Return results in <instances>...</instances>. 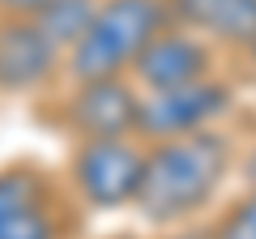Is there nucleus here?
<instances>
[{"label":"nucleus","instance_id":"8","mask_svg":"<svg viewBox=\"0 0 256 239\" xmlns=\"http://www.w3.org/2000/svg\"><path fill=\"white\" fill-rule=\"evenodd\" d=\"M60 47L47 38V30L34 18L0 22V86L4 90H30L52 77Z\"/></svg>","mask_w":256,"mask_h":239},{"label":"nucleus","instance_id":"13","mask_svg":"<svg viewBox=\"0 0 256 239\" xmlns=\"http://www.w3.org/2000/svg\"><path fill=\"white\" fill-rule=\"evenodd\" d=\"M248 180H252V188H256V150H252V158H248Z\"/></svg>","mask_w":256,"mask_h":239},{"label":"nucleus","instance_id":"5","mask_svg":"<svg viewBox=\"0 0 256 239\" xmlns=\"http://www.w3.org/2000/svg\"><path fill=\"white\" fill-rule=\"evenodd\" d=\"M137 102L132 86L124 77H90L77 82V94L68 102V124L86 137H132L137 132Z\"/></svg>","mask_w":256,"mask_h":239},{"label":"nucleus","instance_id":"6","mask_svg":"<svg viewBox=\"0 0 256 239\" xmlns=\"http://www.w3.org/2000/svg\"><path fill=\"white\" fill-rule=\"evenodd\" d=\"M132 73H137L141 90L201 82V77H210V47L188 30H158L146 43V52L132 60Z\"/></svg>","mask_w":256,"mask_h":239},{"label":"nucleus","instance_id":"1","mask_svg":"<svg viewBox=\"0 0 256 239\" xmlns=\"http://www.w3.org/2000/svg\"><path fill=\"white\" fill-rule=\"evenodd\" d=\"M230 171V146L214 128L154 141L146 150V171L137 188V210L150 222H180L205 210Z\"/></svg>","mask_w":256,"mask_h":239},{"label":"nucleus","instance_id":"2","mask_svg":"<svg viewBox=\"0 0 256 239\" xmlns=\"http://www.w3.org/2000/svg\"><path fill=\"white\" fill-rule=\"evenodd\" d=\"M171 0H102L86 22L82 38L68 47V68L77 82L90 77H124L146 43L166 30Z\"/></svg>","mask_w":256,"mask_h":239},{"label":"nucleus","instance_id":"3","mask_svg":"<svg viewBox=\"0 0 256 239\" xmlns=\"http://www.w3.org/2000/svg\"><path fill=\"white\" fill-rule=\"evenodd\" d=\"M146 150L132 146V137H86L73 158L77 192L94 210H120L137 201Z\"/></svg>","mask_w":256,"mask_h":239},{"label":"nucleus","instance_id":"9","mask_svg":"<svg viewBox=\"0 0 256 239\" xmlns=\"http://www.w3.org/2000/svg\"><path fill=\"white\" fill-rule=\"evenodd\" d=\"M171 13L201 38L256 47V0H171Z\"/></svg>","mask_w":256,"mask_h":239},{"label":"nucleus","instance_id":"10","mask_svg":"<svg viewBox=\"0 0 256 239\" xmlns=\"http://www.w3.org/2000/svg\"><path fill=\"white\" fill-rule=\"evenodd\" d=\"M30 18H34L38 26L47 30V38L64 52V47H73L77 38H82L86 22L94 18V0H52V4H43V9L30 13Z\"/></svg>","mask_w":256,"mask_h":239},{"label":"nucleus","instance_id":"12","mask_svg":"<svg viewBox=\"0 0 256 239\" xmlns=\"http://www.w3.org/2000/svg\"><path fill=\"white\" fill-rule=\"evenodd\" d=\"M43 4H52V0H0V9L9 13V18H30V13H38Z\"/></svg>","mask_w":256,"mask_h":239},{"label":"nucleus","instance_id":"4","mask_svg":"<svg viewBox=\"0 0 256 239\" xmlns=\"http://www.w3.org/2000/svg\"><path fill=\"white\" fill-rule=\"evenodd\" d=\"M226 111V90L210 77L188 86H166V90H146L137 102V132L150 141L184 137V132L210 128Z\"/></svg>","mask_w":256,"mask_h":239},{"label":"nucleus","instance_id":"11","mask_svg":"<svg viewBox=\"0 0 256 239\" xmlns=\"http://www.w3.org/2000/svg\"><path fill=\"white\" fill-rule=\"evenodd\" d=\"M214 239H256V192L248 196V201H239L235 210L218 222Z\"/></svg>","mask_w":256,"mask_h":239},{"label":"nucleus","instance_id":"14","mask_svg":"<svg viewBox=\"0 0 256 239\" xmlns=\"http://www.w3.org/2000/svg\"><path fill=\"white\" fill-rule=\"evenodd\" d=\"M171 239H214V235H201V230H188V235H171Z\"/></svg>","mask_w":256,"mask_h":239},{"label":"nucleus","instance_id":"7","mask_svg":"<svg viewBox=\"0 0 256 239\" xmlns=\"http://www.w3.org/2000/svg\"><path fill=\"white\" fill-rule=\"evenodd\" d=\"M0 239H60L52 196L26 166L0 171Z\"/></svg>","mask_w":256,"mask_h":239}]
</instances>
